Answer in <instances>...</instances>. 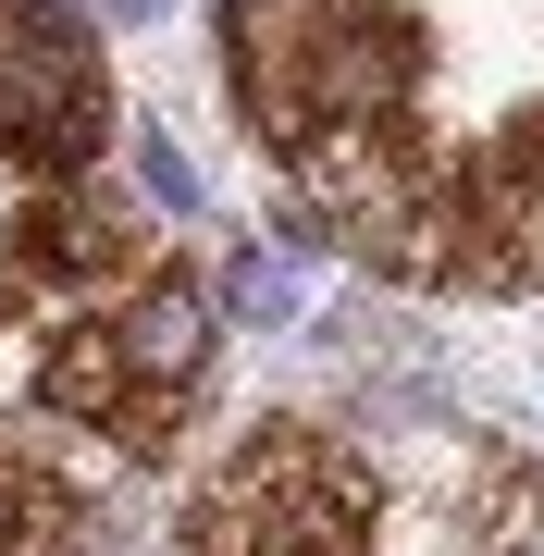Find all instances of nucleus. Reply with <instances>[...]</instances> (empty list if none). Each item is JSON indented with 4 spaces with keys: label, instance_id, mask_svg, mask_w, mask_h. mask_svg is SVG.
I'll return each instance as SVG.
<instances>
[{
    "label": "nucleus",
    "instance_id": "nucleus-6",
    "mask_svg": "<svg viewBox=\"0 0 544 556\" xmlns=\"http://www.w3.org/2000/svg\"><path fill=\"white\" fill-rule=\"evenodd\" d=\"M137 273H162V236H149L124 199H100V186H38V199L13 211V248H0V309L25 321H62L87 298H124Z\"/></svg>",
    "mask_w": 544,
    "mask_h": 556
},
{
    "label": "nucleus",
    "instance_id": "nucleus-5",
    "mask_svg": "<svg viewBox=\"0 0 544 556\" xmlns=\"http://www.w3.org/2000/svg\"><path fill=\"white\" fill-rule=\"evenodd\" d=\"M112 137V75L62 0H0V161L75 186Z\"/></svg>",
    "mask_w": 544,
    "mask_h": 556
},
{
    "label": "nucleus",
    "instance_id": "nucleus-9",
    "mask_svg": "<svg viewBox=\"0 0 544 556\" xmlns=\"http://www.w3.org/2000/svg\"><path fill=\"white\" fill-rule=\"evenodd\" d=\"M137 174H149V199H162V211H199V161H186L174 137H137Z\"/></svg>",
    "mask_w": 544,
    "mask_h": 556
},
{
    "label": "nucleus",
    "instance_id": "nucleus-1",
    "mask_svg": "<svg viewBox=\"0 0 544 556\" xmlns=\"http://www.w3.org/2000/svg\"><path fill=\"white\" fill-rule=\"evenodd\" d=\"M211 285L199 273H137L124 298H87V309H62L50 334H38V396L50 420H75V433H112L124 457H174L186 433V408H199V383H211Z\"/></svg>",
    "mask_w": 544,
    "mask_h": 556
},
{
    "label": "nucleus",
    "instance_id": "nucleus-4",
    "mask_svg": "<svg viewBox=\"0 0 544 556\" xmlns=\"http://www.w3.org/2000/svg\"><path fill=\"white\" fill-rule=\"evenodd\" d=\"M383 482L322 420H261L186 495V556H371Z\"/></svg>",
    "mask_w": 544,
    "mask_h": 556
},
{
    "label": "nucleus",
    "instance_id": "nucleus-3",
    "mask_svg": "<svg viewBox=\"0 0 544 556\" xmlns=\"http://www.w3.org/2000/svg\"><path fill=\"white\" fill-rule=\"evenodd\" d=\"M445 174L421 112L396 124H334V137L284 149V199H298V248H346L359 273L445 285Z\"/></svg>",
    "mask_w": 544,
    "mask_h": 556
},
{
    "label": "nucleus",
    "instance_id": "nucleus-7",
    "mask_svg": "<svg viewBox=\"0 0 544 556\" xmlns=\"http://www.w3.org/2000/svg\"><path fill=\"white\" fill-rule=\"evenodd\" d=\"M445 285L544 298V100L445 174Z\"/></svg>",
    "mask_w": 544,
    "mask_h": 556
},
{
    "label": "nucleus",
    "instance_id": "nucleus-2",
    "mask_svg": "<svg viewBox=\"0 0 544 556\" xmlns=\"http://www.w3.org/2000/svg\"><path fill=\"white\" fill-rule=\"evenodd\" d=\"M236 25V100L261 149H309L334 124H396L421 112V25L396 0H223Z\"/></svg>",
    "mask_w": 544,
    "mask_h": 556
},
{
    "label": "nucleus",
    "instance_id": "nucleus-10",
    "mask_svg": "<svg viewBox=\"0 0 544 556\" xmlns=\"http://www.w3.org/2000/svg\"><path fill=\"white\" fill-rule=\"evenodd\" d=\"M100 13H162V0H100Z\"/></svg>",
    "mask_w": 544,
    "mask_h": 556
},
{
    "label": "nucleus",
    "instance_id": "nucleus-8",
    "mask_svg": "<svg viewBox=\"0 0 544 556\" xmlns=\"http://www.w3.org/2000/svg\"><path fill=\"white\" fill-rule=\"evenodd\" d=\"M0 556H87V482L38 445H0Z\"/></svg>",
    "mask_w": 544,
    "mask_h": 556
}]
</instances>
